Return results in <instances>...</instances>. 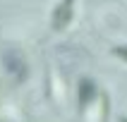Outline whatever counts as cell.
<instances>
[{
    "instance_id": "cell-5",
    "label": "cell",
    "mask_w": 127,
    "mask_h": 122,
    "mask_svg": "<svg viewBox=\"0 0 127 122\" xmlns=\"http://www.w3.org/2000/svg\"><path fill=\"white\" fill-rule=\"evenodd\" d=\"M120 122H127V117H120Z\"/></svg>"
},
{
    "instance_id": "cell-4",
    "label": "cell",
    "mask_w": 127,
    "mask_h": 122,
    "mask_svg": "<svg viewBox=\"0 0 127 122\" xmlns=\"http://www.w3.org/2000/svg\"><path fill=\"white\" fill-rule=\"evenodd\" d=\"M113 55H118L122 62H127V43H122V46H115V48H113Z\"/></svg>"
},
{
    "instance_id": "cell-3",
    "label": "cell",
    "mask_w": 127,
    "mask_h": 122,
    "mask_svg": "<svg viewBox=\"0 0 127 122\" xmlns=\"http://www.w3.org/2000/svg\"><path fill=\"white\" fill-rule=\"evenodd\" d=\"M77 100L82 110H89V108L98 100V89H96V81L94 79H79L77 84Z\"/></svg>"
},
{
    "instance_id": "cell-2",
    "label": "cell",
    "mask_w": 127,
    "mask_h": 122,
    "mask_svg": "<svg viewBox=\"0 0 127 122\" xmlns=\"http://www.w3.org/2000/svg\"><path fill=\"white\" fill-rule=\"evenodd\" d=\"M2 62H5V70L12 74L14 81H24V79L29 77V65L27 60H24V55H22L19 50H5L2 53Z\"/></svg>"
},
{
    "instance_id": "cell-1",
    "label": "cell",
    "mask_w": 127,
    "mask_h": 122,
    "mask_svg": "<svg viewBox=\"0 0 127 122\" xmlns=\"http://www.w3.org/2000/svg\"><path fill=\"white\" fill-rule=\"evenodd\" d=\"M74 7H77V0H60L50 14V24L55 31H65L70 29L72 19H74Z\"/></svg>"
}]
</instances>
